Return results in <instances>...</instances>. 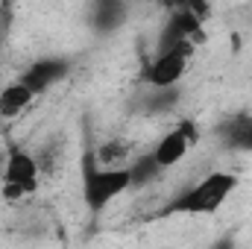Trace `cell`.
<instances>
[{
  "instance_id": "6da1fadb",
  "label": "cell",
  "mask_w": 252,
  "mask_h": 249,
  "mask_svg": "<svg viewBox=\"0 0 252 249\" xmlns=\"http://www.w3.org/2000/svg\"><path fill=\"white\" fill-rule=\"evenodd\" d=\"M132 187V167H100L94 156L82 167V199L91 211L106 208L124 190Z\"/></svg>"
},
{
  "instance_id": "3957f363",
  "label": "cell",
  "mask_w": 252,
  "mask_h": 249,
  "mask_svg": "<svg viewBox=\"0 0 252 249\" xmlns=\"http://www.w3.org/2000/svg\"><path fill=\"white\" fill-rule=\"evenodd\" d=\"M193 50L196 47L190 41H185V38L176 41V44H170V47H164L153 62L147 64V70H144L147 85L150 88H173L188 73V62H190Z\"/></svg>"
},
{
  "instance_id": "7a4b0ae2",
  "label": "cell",
  "mask_w": 252,
  "mask_h": 249,
  "mask_svg": "<svg viewBox=\"0 0 252 249\" xmlns=\"http://www.w3.org/2000/svg\"><path fill=\"white\" fill-rule=\"evenodd\" d=\"M235 187H238V176L235 173L214 170L205 179H199L193 187H188L173 202V211H182V214H214L235 193Z\"/></svg>"
},
{
  "instance_id": "8992f818",
  "label": "cell",
  "mask_w": 252,
  "mask_h": 249,
  "mask_svg": "<svg viewBox=\"0 0 252 249\" xmlns=\"http://www.w3.org/2000/svg\"><path fill=\"white\" fill-rule=\"evenodd\" d=\"M35 97H38V94H35L24 79L3 85V91H0V118H9V121L21 118V115L35 103Z\"/></svg>"
},
{
  "instance_id": "52a82bcc",
  "label": "cell",
  "mask_w": 252,
  "mask_h": 249,
  "mask_svg": "<svg viewBox=\"0 0 252 249\" xmlns=\"http://www.w3.org/2000/svg\"><path fill=\"white\" fill-rule=\"evenodd\" d=\"M64 76V62H53V59H47V62H32L27 67V73H24V82L35 91V94H41V91H47L50 85H56V79H62Z\"/></svg>"
},
{
  "instance_id": "277c9868",
  "label": "cell",
  "mask_w": 252,
  "mask_h": 249,
  "mask_svg": "<svg viewBox=\"0 0 252 249\" xmlns=\"http://www.w3.org/2000/svg\"><path fill=\"white\" fill-rule=\"evenodd\" d=\"M190 147H193V141L185 135V129H182V126H173L170 132H164V135L158 138V144L153 147L150 158L156 161L158 170H170V167H179V164L188 158Z\"/></svg>"
},
{
  "instance_id": "5b68a950",
  "label": "cell",
  "mask_w": 252,
  "mask_h": 249,
  "mask_svg": "<svg viewBox=\"0 0 252 249\" xmlns=\"http://www.w3.org/2000/svg\"><path fill=\"white\" fill-rule=\"evenodd\" d=\"M38 173H41V164H38L35 156H30L27 150H18V147L9 153V161L3 167V179L6 182H18L30 193H35L38 190Z\"/></svg>"
},
{
  "instance_id": "ba28073f",
  "label": "cell",
  "mask_w": 252,
  "mask_h": 249,
  "mask_svg": "<svg viewBox=\"0 0 252 249\" xmlns=\"http://www.w3.org/2000/svg\"><path fill=\"white\" fill-rule=\"evenodd\" d=\"M94 161L100 167H129L132 164V141H126V138L103 141L94 153Z\"/></svg>"
},
{
  "instance_id": "9c48e42d",
  "label": "cell",
  "mask_w": 252,
  "mask_h": 249,
  "mask_svg": "<svg viewBox=\"0 0 252 249\" xmlns=\"http://www.w3.org/2000/svg\"><path fill=\"white\" fill-rule=\"evenodd\" d=\"M30 196V190L24 185H18V182H6L3 179V185H0V199L3 202H12V205H18V202H24Z\"/></svg>"
},
{
  "instance_id": "8fae6325",
  "label": "cell",
  "mask_w": 252,
  "mask_h": 249,
  "mask_svg": "<svg viewBox=\"0 0 252 249\" xmlns=\"http://www.w3.org/2000/svg\"><path fill=\"white\" fill-rule=\"evenodd\" d=\"M0 15H3V0H0Z\"/></svg>"
},
{
  "instance_id": "30bf717a",
  "label": "cell",
  "mask_w": 252,
  "mask_h": 249,
  "mask_svg": "<svg viewBox=\"0 0 252 249\" xmlns=\"http://www.w3.org/2000/svg\"><path fill=\"white\" fill-rule=\"evenodd\" d=\"M232 141H235L238 147H244V150H252V124H244L241 129H235Z\"/></svg>"
}]
</instances>
